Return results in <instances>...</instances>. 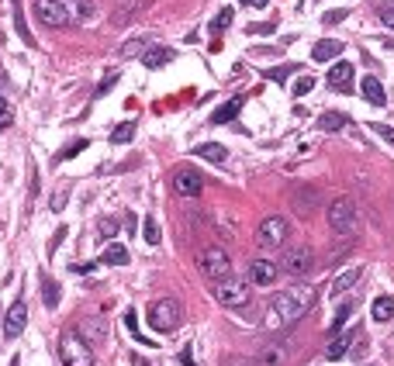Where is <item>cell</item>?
I'll return each mask as SVG.
<instances>
[{
  "mask_svg": "<svg viewBox=\"0 0 394 366\" xmlns=\"http://www.w3.org/2000/svg\"><path fill=\"white\" fill-rule=\"evenodd\" d=\"M11 121H14V111H11V104L0 97V131L4 128H11Z\"/></svg>",
  "mask_w": 394,
  "mask_h": 366,
  "instance_id": "e575fe53",
  "label": "cell"
},
{
  "mask_svg": "<svg viewBox=\"0 0 394 366\" xmlns=\"http://www.w3.org/2000/svg\"><path fill=\"white\" fill-rule=\"evenodd\" d=\"M329 225H332V232H339V235L353 232V228H356V204H353L349 197H339V201L329 208Z\"/></svg>",
  "mask_w": 394,
  "mask_h": 366,
  "instance_id": "9c48e42d",
  "label": "cell"
},
{
  "mask_svg": "<svg viewBox=\"0 0 394 366\" xmlns=\"http://www.w3.org/2000/svg\"><path fill=\"white\" fill-rule=\"evenodd\" d=\"M290 70H297V66H280V70H266V77H273L277 83H280V79H288V77H290Z\"/></svg>",
  "mask_w": 394,
  "mask_h": 366,
  "instance_id": "ab89813d",
  "label": "cell"
},
{
  "mask_svg": "<svg viewBox=\"0 0 394 366\" xmlns=\"http://www.w3.org/2000/svg\"><path fill=\"white\" fill-rule=\"evenodd\" d=\"M249 31H253V35H260V31H273V21H270V25H253Z\"/></svg>",
  "mask_w": 394,
  "mask_h": 366,
  "instance_id": "f6af8a7d",
  "label": "cell"
},
{
  "mask_svg": "<svg viewBox=\"0 0 394 366\" xmlns=\"http://www.w3.org/2000/svg\"><path fill=\"white\" fill-rule=\"evenodd\" d=\"M370 128L377 131L384 142H391V145H394V128H391V125H381V121H377V125H370Z\"/></svg>",
  "mask_w": 394,
  "mask_h": 366,
  "instance_id": "f35d334b",
  "label": "cell"
},
{
  "mask_svg": "<svg viewBox=\"0 0 394 366\" xmlns=\"http://www.w3.org/2000/svg\"><path fill=\"white\" fill-rule=\"evenodd\" d=\"M131 138H135V125H131V121H121L118 128L111 131V142H114V145H125Z\"/></svg>",
  "mask_w": 394,
  "mask_h": 366,
  "instance_id": "83f0119b",
  "label": "cell"
},
{
  "mask_svg": "<svg viewBox=\"0 0 394 366\" xmlns=\"http://www.w3.org/2000/svg\"><path fill=\"white\" fill-rule=\"evenodd\" d=\"M370 311H373V321H391L394 318V297H377Z\"/></svg>",
  "mask_w": 394,
  "mask_h": 366,
  "instance_id": "cb8c5ba5",
  "label": "cell"
},
{
  "mask_svg": "<svg viewBox=\"0 0 394 366\" xmlns=\"http://www.w3.org/2000/svg\"><path fill=\"white\" fill-rule=\"evenodd\" d=\"M70 4H73V11L80 14V21H90V18L97 14V7H94L90 0H70Z\"/></svg>",
  "mask_w": 394,
  "mask_h": 366,
  "instance_id": "4dcf8cb0",
  "label": "cell"
},
{
  "mask_svg": "<svg viewBox=\"0 0 394 366\" xmlns=\"http://www.w3.org/2000/svg\"><path fill=\"white\" fill-rule=\"evenodd\" d=\"M360 277H363V270H360V266H353V270L339 273V277L332 280V294L339 297V294H346L349 287H356V284H360Z\"/></svg>",
  "mask_w": 394,
  "mask_h": 366,
  "instance_id": "ac0fdd59",
  "label": "cell"
},
{
  "mask_svg": "<svg viewBox=\"0 0 394 366\" xmlns=\"http://www.w3.org/2000/svg\"><path fill=\"white\" fill-rule=\"evenodd\" d=\"M325 79H329L332 90H349V87H353V62H336Z\"/></svg>",
  "mask_w": 394,
  "mask_h": 366,
  "instance_id": "9a60e30c",
  "label": "cell"
},
{
  "mask_svg": "<svg viewBox=\"0 0 394 366\" xmlns=\"http://www.w3.org/2000/svg\"><path fill=\"white\" fill-rule=\"evenodd\" d=\"M349 125V118L339 114V111H325V114H318V128L322 131H342Z\"/></svg>",
  "mask_w": 394,
  "mask_h": 366,
  "instance_id": "d6986e66",
  "label": "cell"
},
{
  "mask_svg": "<svg viewBox=\"0 0 394 366\" xmlns=\"http://www.w3.org/2000/svg\"><path fill=\"white\" fill-rule=\"evenodd\" d=\"M35 14L45 28H66L73 21L70 0H35Z\"/></svg>",
  "mask_w": 394,
  "mask_h": 366,
  "instance_id": "8992f818",
  "label": "cell"
},
{
  "mask_svg": "<svg viewBox=\"0 0 394 366\" xmlns=\"http://www.w3.org/2000/svg\"><path fill=\"white\" fill-rule=\"evenodd\" d=\"M246 4H249V7H266L270 0H246Z\"/></svg>",
  "mask_w": 394,
  "mask_h": 366,
  "instance_id": "bcb514c9",
  "label": "cell"
},
{
  "mask_svg": "<svg viewBox=\"0 0 394 366\" xmlns=\"http://www.w3.org/2000/svg\"><path fill=\"white\" fill-rule=\"evenodd\" d=\"M194 156L208 159V162H225L229 152H225V145H218V142H204V145H197V149H194Z\"/></svg>",
  "mask_w": 394,
  "mask_h": 366,
  "instance_id": "7402d4cb",
  "label": "cell"
},
{
  "mask_svg": "<svg viewBox=\"0 0 394 366\" xmlns=\"http://www.w3.org/2000/svg\"><path fill=\"white\" fill-rule=\"evenodd\" d=\"M77 332L90 342V345H101V342L107 339V328H104V321H101V318H83V325H80Z\"/></svg>",
  "mask_w": 394,
  "mask_h": 366,
  "instance_id": "2e32d148",
  "label": "cell"
},
{
  "mask_svg": "<svg viewBox=\"0 0 394 366\" xmlns=\"http://www.w3.org/2000/svg\"><path fill=\"white\" fill-rule=\"evenodd\" d=\"M177 59V52L170 49V45H159V42H153L146 52H142V66L146 70H163V66H170Z\"/></svg>",
  "mask_w": 394,
  "mask_h": 366,
  "instance_id": "7c38bea8",
  "label": "cell"
},
{
  "mask_svg": "<svg viewBox=\"0 0 394 366\" xmlns=\"http://www.w3.org/2000/svg\"><path fill=\"white\" fill-rule=\"evenodd\" d=\"M239 111H242V97H232L229 104H221L214 114H211V125H229V121H236Z\"/></svg>",
  "mask_w": 394,
  "mask_h": 366,
  "instance_id": "e0dca14e",
  "label": "cell"
},
{
  "mask_svg": "<svg viewBox=\"0 0 394 366\" xmlns=\"http://www.w3.org/2000/svg\"><path fill=\"white\" fill-rule=\"evenodd\" d=\"M381 21L388 28H394V7H388V11H381Z\"/></svg>",
  "mask_w": 394,
  "mask_h": 366,
  "instance_id": "7bdbcfd3",
  "label": "cell"
},
{
  "mask_svg": "<svg viewBox=\"0 0 394 366\" xmlns=\"http://www.w3.org/2000/svg\"><path fill=\"white\" fill-rule=\"evenodd\" d=\"M290 235V225L288 218H280V214H270V218H263L260 228H256V242H260L263 249H280Z\"/></svg>",
  "mask_w": 394,
  "mask_h": 366,
  "instance_id": "5b68a950",
  "label": "cell"
},
{
  "mask_svg": "<svg viewBox=\"0 0 394 366\" xmlns=\"http://www.w3.org/2000/svg\"><path fill=\"white\" fill-rule=\"evenodd\" d=\"M125 325H128V332L131 336H135V339H138V345H149V339H146V336H142V332H138V314L131 311H125Z\"/></svg>",
  "mask_w": 394,
  "mask_h": 366,
  "instance_id": "f546056e",
  "label": "cell"
},
{
  "mask_svg": "<svg viewBox=\"0 0 394 366\" xmlns=\"http://www.w3.org/2000/svg\"><path fill=\"white\" fill-rule=\"evenodd\" d=\"M312 266H315L312 245H290V249H284V256H280V270L290 273V277H305V273H312Z\"/></svg>",
  "mask_w": 394,
  "mask_h": 366,
  "instance_id": "ba28073f",
  "label": "cell"
},
{
  "mask_svg": "<svg viewBox=\"0 0 394 366\" xmlns=\"http://www.w3.org/2000/svg\"><path fill=\"white\" fill-rule=\"evenodd\" d=\"M173 190L180 197H197L204 190V177L194 166H180V170H173Z\"/></svg>",
  "mask_w": 394,
  "mask_h": 366,
  "instance_id": "30bf717a",
  "label": "cell"
},
{
  "mask_svg": "<svg viewBox=\"0 0 394 366\" xmlns=\"http://www.w3.org/2000/svg\"><path fill=\"white\" fill-rule=\"evenodd\" d=\"M197 266H201V273L208 277L211 284L232 277V260H229V253H225L221 245H204V249L197 253Z\"/></svg>",
  "mask_w": 394,
  "mask_h": 366,
  "instance_id": "7a4b0ae2",
  "label": "cell"
},
{
  "mask_svg": "<svg viewBox=\"0 0 394 366\" xmlns=\"http://www.w3.org/2000/svg\"><path fill=\"white\" fill-rule=\"evenodd\" d=\"M242 4H246V0H242Z\"/></svg>",
  "mask_w": 394,
  "mask_h": 366,
  "instance_id": "7dc6e473",
  "label": "cell"
},
{
  "mask_svg": "<svg viewBox=\"0 0 394 366\" xmlns=\"http://www.w3.org/2000/svg\"><path fill=\"white\" fill-rule=\"evenodd\" d=\"M94 266H97V262H73V266H70V270H73V273H90V270H94Z\"/></svg>",
  "mask_w": 394,
  "mask_h": 366,
  "instance_id": "b9f144b4",
  "label": "cell"
},
{
  "mask_svg": "<svg viewBox=\"0 0 394 366\" xmlns=\"http://www.w3.org/2000/svg\"><path fill=\"white\" fill-rule=\"evenodd\" d=\"M149 45H153V38H149V35H142V38H131L128 45H121V55H125V59H131V55H142L146 49H149Z\"/></svg>",
  "mask_w": 394,
  "mask_h": 366,
  "instance_id": "484cf974",
  "label": "cell"
},
{
  "mask_svg": "<svg viewBox=\"0 0 394 366\" xmlns=\"http://www.w3.org/2000/svg\"><path fill=\"white\" fill-rule=\"evenodd\" d=\"M97 232H101V238H114V232H118V221H114V218H104V221L97 225Z\"/></svg>",
  "mask_w": 394,
  "mask_h": 366,
  "instance_id": "8d00e7d4",
  "label": "cell"
},
{
  "mask_svg": "<svg viewBox=\"0 0 394 366\" xmlns=\"http://www.w3.org/2000/svg\"><path fill=\"white\" fill-rule=\"evenodd\" d=\"M360 94H363V101L373 107H384L388 104V94H384V87H381V79L377 77H363V83H360Z\"/></svg>",
  "mask_w": 394,
  "mask_h": 366,
  "instance_id": "5bb4252c",
  "label": "cell"
},
{
  "mask_svg": "<svg viewBox=\"0 0 394 366\" xmlns=\"http://www.w3.org/2000/svg\"><path fill=\"white\" fill-rule=\"evenodd\" d=\"M180 363H184V366H197V363H194V356H190V349H184V353H180Z\"/></svg>",
  "mask_w": 394,
  "mask_h": 366,
  "instance_id": "ee69618b",
  "label": "cell"
},
{
  "mask_svg": "<svg viewBox=\"0 0 394 366\" xmlns=\"http://www.w3.org/2000/svg\"><path fill=\"white\" fill-rule=\"evenodd\" d=\"M346 14H349V11H342V7H336V11H329V14H322V21H325V25H339L342 18H346Z\"/></svg>",
  "mask_w": 394,
  "mask_h": 366,
  "instance_id": "74e56055",
  "label": "cell"
},
{
  "mask_svg": "<svg viewBox=\"0 0 394 366\" xmlns=\"http://www.w3.org/2000/svg\"><path fill=\"white\" fill-rule=\"evenodd\" d=\"M277 273H280V266H273L270 260H253L249 262V280H253L256 287H270V284L277 280Z\"/></svg>",
  "mask_w": 394,
  "mask_h": 366,
  "instance_id": "4fadbf2b",
  "label": "cell"
},
{
  "mask_svg": "<svg viewBox=\"0 0 394 366\" xmlns=\"http://www.w3.org/2000/svg\"><path fill=\"white\" fill-rule=\"evenodd\" d=\"M42 301H45V308H59V284L55 280H42Z\"/></svg>",
  "mask_w": 394,
  "mask_h": 366,
  "instance_id": "4316f807",
  "label": "cell"
},
{
  "mask_svg": "<svg viewBox=\"0 0 394 366\" xmlns=\"http://www.w3.org/2000/svg\"><path fill=\"white\" fill-rule=\"evenodd\" d=\"M339 52H342V42L325 38V42H318L315 49H312V59H315V62H329V59H336Z\"/></svg>",
  "mask_w": 394,
  "mask_h": 366,
  "instance_id": "ffe728a7",
  "label": "cell"
},
{
  "mask_svg": "<svg viewBox=\"0 0 394 366\" xmlns=\"http://www.w3.org/2000/svg\"><path fill=\"white\" fill-rule=\"evenodd\" d=\"M180 318H184V311H180V304L173 301V297H159V301H153L149 304V328H156V332H177L180 328Z\"/></svg>",
  "mask_w": 394,
  "mask_h": 366,
  "instance_id": "3957f363",
  "label": "cell"
},
{
  "mask_svg": "<svg viewBox=\"0 0 394 366\" xmlns=\"http://www.w3.org/2000/svg\"><path fill=\"white\" fill-rule=\"evenodd\" d=\"M349 314H353V304L346 301V304H342L339 311H336V318H332V332H339L342 325H346V318H349Z\"/></svg>",
  "mask_w": 394,
  "mask_h": 366,
  "instance_id": "836d02e7",
  "label": "cell"
},
{
  "mask_svg": "<svg viewBox=\"0 0 394 366\" xmlns=\"http://www.w3.org/2000/svg\"><path fill=\"white\" fill-rule=\"evenodd\" d=\"M312 304H315V290L305 287V284H294V287L280 290V294H273V301H270V311H266V328H290V325H297L305 314L312 311Z\"/></svg>",
  "mask_w": 394,
  "mask_h": 366,
  "instance_id": "6da1fadb",
  "label": "cell"
},
{
  "mask_svg": "<svg viewBox=\"0 0 394 366\" xmlns=\"http://www.w3.org/2000/svg\"><path fill=\"white\" fill-rule=\"evenodd\" d=\"M142 238L149 242V245H159V225H156V218L149 214L146 218V225H142Z\"/></svg>",
  "mask_w": 394,
  "mask_h": 366,
  "instance_id": "f1b7e54d",
  "label": "cell"
},
{
  "mask_svg": "<svg viewBox=\"0 0 394 366\" xmlns=\"http://www.w3.org/2000/svg\"><path fill=\"white\" fill-rule=\"evenodd\" d=\"M59 360L62 366H94V349L80 332H66L59 339Z\"/></svg>",
  "mask_w": 394,
  "mask_h": 366,
  "instance_id": "277c9868",
  "label": "cell"
},
{
  "mask_svg": "<svg viewBox=\"0 0 394 366\" xmlns=\"http://www.w3.org/2000/svg\"><path fill=\"white\" fill-rule=\"evenodd\" d=\"M87 145H90L87 138H77V142H70V145H66V149L59 152V159H73V156H77V152H83Z\"/></svg>",
  "mask_w": 394,
  "mask_h": 366,
  "instance_id": "d6a6232c",
  "label": "cell"
},
{
  "mask_svg": "<svg viewBox=\"0 0 394 366\" xmlns=\"http://www.w3.org/2000/svg\"><path fill=\"white\" fill-rule=\"evenodd\" d=\"M114 83H118V73H111L107 79H101V87H97V97H104V94L111 90V87H114Z\"/></svg>",
  "mask_w": 394,
  "mask_h": 366,
  "instance_id": "60d3db41",
  "label": "cell"
},
{
  "mask_svg": "<svg viewBox=\"0 0 394 366\" xmlns=\"http://www.w3.org/2000/svg\"><path fill=\"white\" fill-rule=\"evenodd\" d=\"M232 25V11L225 7V11H218V18L211 21V35H218V31H225V28Z\"/></svg>",
  "mask_w": 394,
  "mask_h": 366,
  "instance_id": "1f68e13d",
  "label": "cell"
},
{
  "mask_svg": "<svg viewBox=\"0 0 394 366\" xmlns=\"http://www.w3.org/2000/svg\"><path fill=\"white\" fill-rule=\"evenodd\" d=\"M211 294H214V301L221 304V308H242L246 301H249V284H242V280H218V284H211Z\"/></svg>",
  "mask_w": 394,
  "mask_h": 366,
  "instance_id": "52a82bcc",
  "label": "cell"
},
{
  "mask_svg": "<svg viewBox=\"0 0 394 366\" xmlns=\"http://www.w3.org/2000/svg\"><path fill=\"white\" fill-rule=\"evenodd\" d=\"M97 262H107V266H125V262H128V249L114 242V245H107L104 253H101V260H97Z\"/></svg>",
  "mask_w": 394,
  "mask_h": 366,
  "instance_id": "603a6c76",
  "label": "cell"
},
{
  "mask_svg": "<svg viewBox=\"0 0 394 366\" xmlns=\"http://www.w3.org/2000/svg\"><path fill=\"white\" fill-rule=\"evenodd\" d=\"M25 325H28V308H25V301H18V304H11V311L4 318V336H7V339H18V336L25 332Z\"/></svg>",
  "mask_w": 394,
  "mask_h": 366,
  "instance_id": "8fae6325",
  "label": "cell"
},
{
  "mask_svg": "<svg viewBox=\"0 0 394 366\" xmlns=\"http://www.w3.org/2000/svg\"><path fill=\"white\" fill-rule=\"evenodd\" d=\"M312 87H315V79L312 77H301L294 83V97H305V94H312Z\"/></svg>",
  "mask_w": 394,
  "mask_h": 366,
  "instance_id": "d590c367",
  "label": "cell"
},
{
  "mask_svg": "<svg viewBox=\"0 0 394 366\" xmlns=\"http://www.w3.org/2000/svg\"><path fill=\"white\" fill-rule=\"evenodd\" d=\"M11 4H14V28H18V35H21V42H25V45H31V49H35L38 42H35V35L28 31L25 11H21V0H11Z\"/></svg>",
  "mask_w": 394,
  "mask_h": 366,
  "instance_id": "44dd1931",
  "label": "cell"
},
{
  "mask_svg": "<svg viewBox=\"0 0 394 366\" xmlns=\"http://www.w3.org/2000/svg\"><path fill=\"white\" fill-rule=\"evenodd\" d=\"M349 342H353V336H339V339L329 342V349H325V360H342L346 353H349Z\"/></svg>",
  "mask_w": 394,
  "mask_h": 366,
  "instance_id": "d4e9b609",
  "label": "cell"
}]
</instances>
